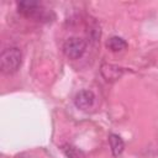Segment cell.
<instances>
[{
  "label": "cell",
  "instance_id": "3",
  "mask_svg": "<svg viewBox=\"0 0 158 158\" xmlns=\"http://www.w3.org/2000/svg\"><path fill=\"white\" fill-rule=\"evenodd\" d=\"M86 49V42L79 37H69L63 44L64 54L70 59H79Z\"/></svg>",
  "mask_w": 158,
  "mask_h": 158
},
{
  "label": "cell",
  "instance_id": "7",
  "mask_svg": "<svg viewBox=\"0 0 158 158\" xmlns=\"http://www.w3.org/2000/svg\"><path fill=\"white\" fill-rule=\"evenodd\" d=\"M106 46H107V48L111 52H121V51H123V49L127 48V42L122 37L112 36V37H110L107 40Z\"/></svg>",
  "mask_w": 158,
  "mask_h": 158
},
{
  "label": "cell",
  "instance_id": "5",
  "mask_svg": "<svg viewBox=\"0 0 158 158\" xmlns=\"http://www.w3.org/2000/svg\"><path fill=\"white\" fill-rule=\"evenodd\" d=\"M123 73V68L117 67V65H112V64H102L101 67V74L106 80H116L118 79Z\"/></svg>",
  "mask_w": 158,
  "mask_h": 158
},
{
  "label": "cell",
  "instance_id": "8",
  "mask_svg": "<svg viewBox=\"0 0 158 158\" xmlns=\"http://www.w3.org/2000/svg\"><path fill=\"white\" fill-rule=\"evenodd\" d=\"M62 149H63L64 154H65L68 158H79V157L83 154L78 148H75V147H73V146H70V144H64V146L62 147Z\"/></svg>",
  "mask_w": 158,
  "mask_h": 158
},
{
  "label": "cell",
  "instance_id": "2",
  "mask_svg": "<svg viewBox=\"0 0 158 158\" xmlns=\"http://www.w3.org/2000/svg\"><path fill=\"white\" fill-rule=\"evenodd\" d=\"M17 11L23 16L30 19H36L37 21H48L49 19V14L43 9L42 4L38 1H32V0L20 1L17 4Z\"/></svg>",
  "mask_w": 158,
  "mask_h": 158
},
{
  "label": "cell",
  "instance_id": "4",
  "mask_svg": "<svg viewBox=\"0 0 158 158\" xmlns=\"http://www.w3.org/2000/svg\"><path fill=\"white\" fill-rule=\"evenodd\" d=\"M95 95L91 90H80L74 96V105L80 110H88L93 106Z\"/></svg>",
  "mask_w": 158,
  "mask_h": 158
},
{
  "label": "cell",
  "instance_id": "1",
  "mask_svg": "<svg viewBox=\"0 0 158 158\" xmlns=\"http://www.w3.org/2000/svg\"><path fill=\"white\" fill-rule=\"evenodd\" d=\"M22 63V53L17 47H7L0 54V69L4 74L16 73Z\"/></svg>",
  "mask_w": 158,
  "mask_h": 158
},
{
  "label": "cell",
  "instance_id": "6",
  "mask_svg": "<svg viewBox=\"0 0 158 158\" xmlns=\"http://www.w3.org/2000/svg\"><path fill=\"white\" fill-rule=\"evenodd\" d=\"M109 142H110V148H111L112 156L114 157H118L123 152V148H125L123 139L118 135H116V133H110Z\"/></svg>",
  "mask_w": 158,
  "mask_h": 158
}]
</instances>
